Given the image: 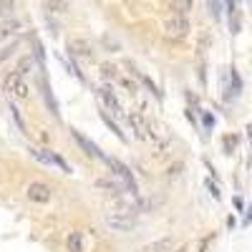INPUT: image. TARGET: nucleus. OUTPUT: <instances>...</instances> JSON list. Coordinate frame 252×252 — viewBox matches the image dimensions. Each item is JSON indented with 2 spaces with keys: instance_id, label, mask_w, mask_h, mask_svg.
<instances>
[{
  "instance_id": "473e14b6",
  "label": "nucleus",
  "mask_w": 252,
  "mask_h": 252,
  "mask_svg": "<svg viewBox=\"0 0 252 252\" xmlns=\"http://www.w3.org/2000/svg\"><path fill=\"white\" fill-rule=\"evenodd\" d=\"M182 169H184V164H182V161H177V164H172L169 169H166V174H169V177H177Z\"/></svg>"
},
{
  "instance_id": "f8f14e48",
  "label": "nucleus",
  "mask_w": 252,
  "mask_h": 252,
  "mask_svg": "<svg viewBox=\"0 0 252 252\" xmlns=\"http://www.w3.org/2000/svg\"><path fill=\"white\" fill-rule=\"evenodd\" d=\"M98 116H101V121H103V124L109 126V131H111V134H114V136H116L119 141H124V144H126V134H124V131L119 129V124H116V121H114V119L109 116V111H106V109H101V111H98Z\"/></svg>"
},
{
  "instance_id": "b1692460",
  "label": "nucleus",
  "mask_w": 252,
  "mask_h": 252,
  "mask_svg": "<svg viewBox=\"0 0 252 252\" xmlns=\"http://www.w3.org/2000/svg\"><path fill=\"white\" fill-rule=\"evenodd\" d=\"M215 124H217V119H215L212 111H202V126H204L207 131H212V129H215Z\"/></svg>"
},
{
  "instance_id": "0eeeda50",
  "label": "nucleus",
  "mask_w": 252,
  "mask_h": 252,
  "mask_svg": "<svg viewBox=\"0 0 252 252\" xmlns=\"http://www.w3.org/2000/svg\"><path fill=\"white\" fill-rule=\"evenodd\" d=\"M66 48H68V53H71L73 58H76V56H81V58H91V53H94V46L89 43L86 38H68Z\"/></svg>"
},
{
  "instance_id": "6e6552de",
  "label": "nucleus",
  "mask_w": 252,
  "mask_h": 252,
  "mask_svg": "<svg viewBox=\"0 0 252 252\" xmlns=\"http://www.w3.org/2000/svg\"><path fill=\"white\" fill-rule=\"evenodd\" d=\"M71 136L76 139V144L83 149V154H89V157H94V159H106V154H101V149L91 141V139H86L81 131H76V129H71Z\"/></svg>"
},
{
  "instance_id": "f257e3e1",
  "label": "nucleus",
  "mask_w": 252,
  "mask_h": 252,
  "mask_svg": "<svg viewBox=\"0 0 252 252\" xmlns=\"http://www.w3.org/2000/svg\"><path fill=\"white\" fill-rule=\"evenodd\" d=\"M103 161H106V166L114 172V177H119V179H121V184H124V187L131 192V197H139V184H136L134 172L129 169V166H126L124 161H119L116 157H106Z\"/></svg>"
},
{
  "instance_id": "6ab92c4d",
  "label": "nucleus",
  "mask_w": 252,
  "mask_h": 252,
  "mask_svg": "<svg viewBox=\"0 0 252 252\" xmlns=\"http://www.w3.org/2000/svg\"><path fill=\"white\" fill-rule=\"evenodd\" d=\"M18 28H20V23H18V20H8V23H3V26H0V40L10 38V35H13Z\"/></svg>"
},
{
  "instance_id": "ddd939ff",
  "label": "nucleus",
  "mask_w": 252,
  "mask_h": 252,
  "mask_svg": "<svg viewBox=\"0 0 252 252\" xmlns=\"http://www.w3.org/2000/svg\"><path fill=\"white\" fill-rule=\"evenodd\" d=\"M96 187L98 189H103V192H106V194H114V197H119L121 192H124V184H116V182H111V179H98L96 182Z\"/></svg>"
},
{
  "instance_id": "dca6fc26",
  "label": "nucleus",
  "mask_w": 252,
  "mask_h": 252,
  "mask_svg": "<svg viewBox=\"0 0 252 252\" xmlns=\"http://www.w3.org/2000/svg\"><path fill=\"white\" fill-rule=\"evenodd\" d=\"M194 8V0H172V10L174 15H189Z\"/></svg>"
},
{
  "instance_id": "72a5a7b5",
  "label": "nucleus",
  "mask_w": 252,
  "mask_h": 252,
  "mask_svg": "<svg viewBox=\"0 0 252 252\" xmlns=\"http://www.w3.org/2000/svg\"><path fill=\"white\" fill-rule=\"evenodd\" d=\"M215 240V235H207L202 242H199V247H197V252H207V247H209V242Z\"/></svg>"
},
{
  "instance_id": "f03ea898",
  "label": "nucleus",
  "mask_w": 252,
  "mask_h": 252,
  "mask_svg": "<svg viewBox=\"0 0 252 252\" xmlns=\"http://www.w3.org/2000/svg\"><path fill=\"white\" fill-rule=\"evenodd\" d=\"M31 157L35 161H40V164H46V166H58L63 174H71L73 172L71 166H68V161L63 159V157H58V154H53L51 149H38V146H31Z\"/></svg>"
},
{
  "instance_id": "c756f323",
  "label": "nucleus",
  "mask_w": 252,
  "mask_h": 252,
  "mask_svg": "<svg viewBox=\"0 0 252 252\" xmlns=\"http://www.w3.org/2000/svg\"><path fill=\"white\" fill-rule=\"evenodd\" d=\"M121 83H124V89L129 91V96H136V83H134V81H129V78H124Z\"/></svg>"
},
{
  "instance_id": "4be33fe9",
  "label": "nucleus",
  "mask_w": 252,
  "mask_h": 252,
  "mask_svg": "<svg viewBox=\"0 0 252 252\" xmlns=\"http://www.w3.org/2000/svg\"><path fill=\"white\" fill-rule=\"evenodd\" d=\"M229 78H232V89H235V96H240V91H242V78H240V73H237V68H235V66L229 68Z\"/></svg>"
},
{
  "instance_id": "f3484780",
  "label": "nucleus",
  "mask_w": 252,
  "mask_h": 252,
  "mask_svg": "<svg viewBox=\"0 0 252 252\" xmlns=\"http://www.w3.org/2000/svg\"><path fill=\"white\" fill-rule=\"evenodd\" d=\"M66 250L68 252H83V237H81V232H71L66 237Z\"/></svg>"
},
{
  "instance_id": "58836bf2",
  "label": "nucleus",
  "mask_w": 252,
  "mask_h": 252,
  "mask_svg": "<svg viewBox=\"0 0 252 252\" xmlns=\"http://www.w3.org/2000/svg\"><path fill=\"white\" fill-rule=\"evenodd\" d=\"M187 119L192 121V124H197V119H194V114H192V109H187Z\"/></svg>"
},
{
  "instance_id": "4468645a",
  "label": "nucleus",
  "mask_w": 252,
  "mask_h": 252,
  "mask_svg": "<svg viewBox=\"0 0 252 252\" xmlns=\"http://www.w3.org/2000/svg\"><path fill=\"white\" fill-rule=\"evenodd\" d=\"M33 68H35V56H20V58H18V63H15V71H18L20 76L31 73Z\"/></svg>"
},
{
  "instance_id": "7ed1b4c3",
  "label": "nucleus",
  "mask_w": 252,
  "mask_h": 252,
  "mask_svg": "<svg viewBox=\"0 0 252 252\" xmlns=\"http://www.w3.org/2000/svg\"><path fill=\"white\" fill-rule=\"evenodd\" d=\"M189 31H192V23H189L187 15H172L164 23V35L166 38H184Z\"/></svg>"
},
{
  "instance_id": "20e7f679",
  "label": "nucleus",
  "mask_w": 252,
  "mask_h": 252,
  "mask_svg": "<svg viewBox=\"0 0 252 252\" xmlns=\"http://www.w3.org/2000/svg\"><path fill=\"white\" fill-rule=\"evenodd\" d=\"M26 197L33 202V204H48L53 199V189L46 184V182H31L26 187Z\"/></svg>"
},
{
  "instance_id": "1a4fd4ad",
  "label": "nucleus",
  "mask_w": 252,
  "mask_h": 252,
  "mask_svg": "<svg viewBox=\"0 0 252 252\" xmlns=\"http://www.w3.org/2000/svg\"><path fill=\"white\" fill-rule=\"evenodd\" d=\"M129 124H131L136 139H152V136H154V134H152V126L146 124L139 114H129Z\"/></svg>"
},
{
  "instance_id": "c85d7f7f",
  "label": "nucleus",
  "mask_w": 252,
  "mask_h": 252,
  "mask_svg": "<svg viewBox=\"0 0 252 252\" xmlns=\"http://www.w3.org/2000/svg\"><path fill=\"white\" fill-rule=\"evenodd\" d=\"M229 31H232V35L240 33V15H232V18H229Z\"/></svg>"
},
{
  "instance_id": "412c9836",
  "label": "nucleus",
  "mask_w": 252,
  "mask_h": 252,
  "mask_svg": "<svg viewBox=\"0 0 252 252\" xmlns=\"http://www.w3.org/2000/svg\"><path fill=\"white\" fill-rule=\"evenodd\" d=\"M207 10H209V15H212L215 20L222 18V3L220 0H207Z\"/></svg>"
},
{
  "instance_id": "39448f33",
  "label": "nucleus",
  "mask_w": 252,
  "mask_h": 252,
  "mask_svg": "<svg viewBox=\"0 0 252 252\" xmlns=\"http://www.w3.org/2000/svg\"><path fill=\"white\" fill-rule=\"evenodd\" d=\"M106 227L114 229V232H131V229L136 227V220H134L131 215L116 212V215H109V217H106Z\"/></svg>"
},
{
  "instance_id": "bb28decb",
  "label": "nucleus",
  "mask_w": 252,
  "mask_h": 252,
  "mask_svg": "<svg viewBox=\"0 0 252 252\" xmlns=\"http://www.w3.org/2000/svg\"><path fill=\"white\" fill-rule=\"evenodd\" d=\"M139 78H141V83H144V86H146V89H149V91H152V94H154L157 98H161V91H159V89L154 86V81H152L149 76H139Z\"/></svg>"
},
{
  "instance_id": "9d476101",
  "label": "nucleus",
  "mask_w": 252,
  "mask_h": 252,
  "mask_svg": "<svg viewBox=\"0 0 252 252\" xmlns=\"http://www.w3.org/2000/svg\"><path fill=\"white\" fill-rule=\"evenodd\" d=\"M40 89H43V98H46V106L51 109V114H53L56 119H61L58 101H56V96H53V91H51V86H48V81H46V73H40Z\"/></svg>"
},
{
  "instance_id": "5701e85b",
  "label": "nucleus",
  "mask_w": 252,
  "mask_h": 252,
  "mask_svg": "<svg viewBox=\"0 0 252 252\" xmlns=\"http://www.w3.org/2000/svg\"><path fill=\"white\" fill-rule=\"evenodd\" d=\"M13 94H15L18 98H23V101H26V98H31V89H28V83H26L23 78H20V83L15 86V91H13Z\"/></svg>"
},
{
  "instance_id": "a878e982",
  "label": "nucleus",
  "mask_w": 252,
  "mask_h": 252,
  "mask_svg": "<svg viewBox=\"0 0 252 252\" xmlns=\"http://www.w3.org/2000/svg\"><path fill=\"white\" fill-rule=\"evenodd\" d=\"M222 144H224V154H232L235 146H237V136H235V134H227Z\"/></svg>"
},
{
  "instance_id": "aec40b11",
  "label": "nucleus",
  "mask_w": 252,
  "mask_h": 252,
  "mask_svg": "<svg viewBox=\"0 0 252 252\" xmlns=\"http://www.w3.org/2000/svg\"><path fill=\"white\" fill-rule=\"evenodd\" d=\"M10 116H13L15 126L20 129V134H28V126H26V121H23V116H20V111H18V106H15V103H10Z\"/></svg>"
},
{
  "instance_id": "c9c22d12",
  "label": "nucleus",
  "mask_w": 252,
  "mask_h": 252,
  "mask_svg": "<svg viewBox=\"0 0 252 252\" xmlns=\"http://www.w3.org/2000/svg\"><path fill=\"white\" fill-rule=\"evenodd\" d=\"M13 48H15V43H13V46H8V48H3V53H0V61H5V58L13 53Z\"/></svg>"
},
{
  "instance_id": "a19ab883",
  "label": "nucleus",
  "mask_w": 252,
  "mask_h": 252,
  "mask_svg": "<svg viewBox=\"0 0 252 252\" xmlns=\"http://www.w3.org/2000/svg\"><path fill=\"white\" fill-rule=\"evenodd\" d=\"M174 252H187V245H182V247H177Z\"/></svg>"
},
{
  "instance_id": "2eb2a0df",
  "label": "nucleus",
  "mask_w": 252,
  "mask_h": 252,
  "mask_svg": "<svg viewBox=\"0 0 252 252\" xmlns=\"http://www.w3.org/2000/svg\"><path fill=\"white\" fill-rule=\"evenodd\" d=\"M43 8H46L48 13L63 15V13L68 10V0H46V3H43Z\"/></svg>"
},
{
  "instance_id": "9b49d317",
  "label": "nucleus",
  "mask_w": 252,
  "mask_h": 252,
  "mask_svg": "<svg viewBox=\"0 0 252 252\" xmlns=\"http://www.w3.org/2000/svg\"><path fill=\"white\" fill-rule=\"evenodd\" d=\"M172 247H174L172 237H161V240H154L149 245H144L139 252H172Z\"/></svg>"
},
{
  "instance_id": "ea45409f",
  "label": "nucleus",
  "mask_w": 252,
  "mask_h": 252,
  "mask_svg": "<svg viewBox=\"0 0 252 252\" xmlns=\"http://www.w3.org/2000/svg\"><path fill=\"white\" fill-rule=\"evenodd\" d=\"M247 136H250V141H252V124L247 126Z\"/></svg>"
},
{
  "instance_id": "4c0bfd02",
  "label": "nucleus",
  "mask_w": 252,
  "mask_h": 252,
  "mask_svg": "<svg viewBox=\"0 0 252 252\" xmlns=\"http://www.w3.org/2000/svg\"><path fill=\"white\" fill-rule=\"evenodd\" d=\"M235 207H237V212H242V209H245V202H242L240 197H235Z\"/></svg>"
},
{
  "instance_id": "393cba45",
  "label": "nucleus",
  "mask_w": 252,
  "mask_h": 252,
  "mask_svg": "<svg viewBox=\"0 0 252 252\" xmlns=\"http://www.w3.org/2000/svg\"><path fill=\"white\" fill-rule=\"evenodd\" d=\"M204 187H207V192L212 194L215 199H222V192H220V187L212 182V177H207V179H204Z\"/></svg>"
},
{
  "instance_id": "f704fd0d",
  "label": "nucleus",
  "mask_w": 252,
  "mask_h": 252,
  "mask_svg": "<svg viewBox=\"0 0 252 252\" xmlns=\"http://www.w3.org/2000/svg\"><path fill=\"white\" fill-rule=\"evenodd\" d=\"M250 222H252V204H250V207H247V212H245V220H242V224H245V227H247V224H250Z\"/></svg>"
},
{
  "instance_id": "2f4dec72",
  "label": "nucleus",
  "mask_w": 252,
  "mask_h": 252,
  "mask_svg": "<svg viewBox=\"0 0 252 252\" xmlns=\"http://www.w3.org/2000/svg\"><path fill=\"white\" fill-rule=\"evenodd\" d=\"M101 73H103V78H109V76L114 78V76H116V68L109 66V63H103V66H101Z\"/></svg>"
},
{
  "instance_id": "cd10ccee",
  "label": "nucleus",
  "mask_w": 252,
  "mask_h": 252,
  "mask_svg": "<svg viewBox=\"0 0 252 252\" xmlns=\"http://www.w3.org/2000/svg\"><path fill=\"white\" fill-rule=\"evenodd\" d=\"M15 8V0H0V15H8Z\"/></svg>"
},
{
  "instance_id": "a211bd4d",
  "label": "nucleus",
  "mask_w": 252,
  "mask_h": 252,
  "mask_svg": "<svg viewBox=\"0 0 252 252\" xmlns=\"http://www.w3.org/2000/svg\"><path fill=\"white\" fill-rule=\"evenodd\" d=\"M20 78H23V76H20L15 68H13V71L5 76V83H3V86H5V91H8V94H13V91H15V86L20 83Z\"/></svg>"
},
{
  "instance_id": "423d86ee",
  "label": "nucleus",
  "mask_w": 252,
  "mask_h": 252,
  "mask_svg": "<svg viewBox=\"0 0 252 252\" xmlns=\"http://www.w3.org/2000/svg\"><path fill=\"white\" fill-rule=\"evenodd\" d=\"M96 94H98V98H101V106H103V109H111L114 116H121V114H124V109H121V103H119V98H116V94H114L111 86H101Z\"/></svg>"
},
{
  "instance_id": "7c9ffc66",
  "label": "nucleus",
  "mask_w": 252,
  "mask_h": 252,
  "mask_svg": "<svg viewBox=\"0 0 252 252\" xmlns=\"http://www.w3.org/2000/svg\"><path fill=\"white\" fill-rule=\"evenodd\" d=\"M103 46L111 48V53H116V51H119V43H116L114 38H109V35H103Z\"/></svg>"
},
{
  "instance_id": "e433bc0d",
  "label": "nucleus",
  "mask_w": 252,
  "mask_h": 252,
  "mask_svg": "<svg viewBox=\"0 0 252 252\" xmlns=\"http://www.w3.org/2000/svg\"><path fill=\"white\" fill-rule=\"evenodd\" d=\"M227 227H229V229H235V227H237V220H235L232 215H229V217H227Z\"/></svg>"
}]
</instances>
